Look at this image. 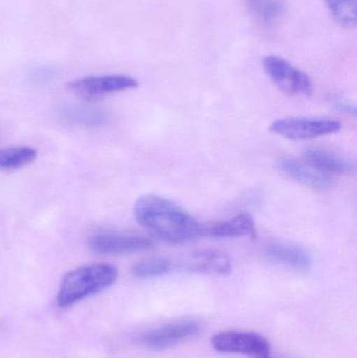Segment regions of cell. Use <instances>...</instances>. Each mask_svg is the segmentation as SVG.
Instances as JSON below:
<instances>
[{
	"mask_svg": "<svg viewBox=\"0 0 357 358\" xmlns=\"http://www.w3.org/2000/svg\"><path fill=\"white\" fill-rule=\"evenodd\" d=\"M88 245L96 254L128 255L151 250L154 241L144 236L103 233L92 236Z\"/></svg>",
	"mask_w": 357,
	"mask_h": 358,
	"instance_id": "8",
	"label": "cell"
},
{
	"mask_svg": "<svg viewBox=\"0 0 357 358\" xmlns=\"http://www.w3.org/2000/svg\"><path fill=\"white\" fill-rule=\"evenodd\" d=\"M263 67L268 77L282 92L291 96H310L314 90L312 79L307 73L293 66L282 57L266 56Z\"/></svg>",
	"mask_w": 357,
	"mask_h": 358,
	"instance_id": "4",
	"label": "cell"
},
{
	"mask_svg": "<svg viewBox=\"0 0 357 358\" xmlns=\"http://www.w3.org/2000/svg\"><path fill=\"white\" fill-rule=\"evenodd\" d=\"M212 346L226 355H241L255 358H270V345L261 334L249 331H222L212 338Z\"/></svg>",
	"mask_w": 357,
	"mask_h": 358,
	"instance_id": "5",
	"label": "cell"
},
{
	"mask_svg": "<svg viewBox=\"0 0 357 358\" xmlns=\"http://www.w3.org/2000/svg\"><path fill=\"white\" fill-rule=\"evenodd\" d=\"M306 164L322 173L331 176V174H347L352 171V164L344 157L323 149H308L304 155Z\"/></svg>",
	"mask_w": 357,
	"mask_h": 358,
	"instance_id": "13",
	"label": "cell"
},
{
	"mask_svg": "<svg viewBox=\"0 0 357 358\" xmlns=\"http://www.w3.org/2000/svg\"><path fill=\"white\" fill-rule=\"evenodd\" d=\"M190 268L207 275H228L232 271V260L226 252L217 250H201L190 256Z\"/></svg>",
	"mask_w": 357,
	"mask_h": 358,
	"instance_id": "12",
	"label": "cell"
},
{
	"mask_svg": "<svg viewBox=\"0 0 357 358\" xmlns=\"http://www.w3.org/2000/svg\"><path fill=\"white\" fill-rule=\"evenodd\" d=\"M134 216L143 227L169 243H186L205 236V223L161 196H140L134 204Z\"/></svg>",
	"mask_w": 357,
	"mask_h": 358,
	"instance_id": "1",
	"label": "cell"
},
{
	"mask_svg": "<svg viewBox=\"0 0 357 358\" xmlns=\"http://www.w3.org/2000/svg\"><path fill=\"white\" fill-rule=\"evenodd\" d=\"M37 150L31 147H10L0 150V171L16 170L33 163Z\"/></svg>",
	"mask_w": 357,
	"mask_h": 358,
	"instance_id": "15",
	"label": "cell"
},
{
	"mask_svg": "<svg viewBox=\"0 0 357 358\" xmlns=\"http://www.w3.org/2000/svg\"><path fill=\"white\" fill-rule=\"evenodd\" d=\"M265 255L274 262L300 273H307L312 267L310 255L304 248L291 244H270L266 246Z\"/></svg>",
	"mask_w": 357,
	"mask_h": 358,
	"instance_id": "11",
	"label": "cell"
},
{
	"mask_svg": "<svg viewBox=\"0 0 357 358\" xmlns=\"http://www.w3.org/2000/svg\"><path fill=\"white\" fill-rule=\"evenodd\" d=\"M205 236L215 238L249 237L256 239L257 227L251 215L241 213L228 220L205 224Z\"/></svg>",
	"mask_w": 357,
	"mask_h": 358,
	"instance_id": "10",
	"label": "cell"
},
{
	"mask_svg": "<svg viewBox=\"0 0 357 358\" xmlns=\"http://www.w3.org/2000/svg\"><path fill=\"white\" fill-rule=\"evenodd\" d=\"M60 113L65 120L71 123L89 127H99L107 121L105 111L83 105H65L60 109Z\"/></svg>",
	"mask_w": 357,
	"mask_h": 358,
	"instance_id": "14",
	"label": "cell"
},
{
	"mask_svg": "<svg viewBox=\"0 0 357 358\" xmlns=\"http://www.w3.org/2000/svg\"><path fill=\"white\" fill-rule=\"evenodd\" d=\"M341 129V122L331 117H284L277 120L270 127L272 134L293 141L312 140L337 134Z\"/></svg>",
	"mask_w": 357,
	"mask_h": 358,
	"instance_id": "3",
	"label": "cell"
},
{
	"mask_svg": "<svg viewBox=\"0 0 357 358\" xmlns=\"http://www.w3.org/2000/svg\"><path fill=\"white\" fill-rule=\"evenodd\" d=\"M201 326L194 320H180L148 330L140 336V343L152 350H166L196 336Z\"/></svg>",
	"mask_w": 357,
	"mask_h": 358,
	"instance_id": "7",
	"label": "cell"
},
{
	"mask_svg": "<svg viewBox=\"0 0 357 358\" xmlns=\"http://www.w3.org/2000/svg\"><path fill=\"white\" fill-rule=\"evenodd\" d=\"M117 269L110 264H92L69 271L63 278L57 303L67 308L80 301L102 292L117 281Z\"/></svg>",
	"mask_w": 357,
	"mask_h": 358,
	"instance_id": "2",
	"label": "cell"
},
{
	"mask_svg": "<svg viewBox=\"0 0 357 358\" xmlns=\"http://www.w3.org/2000/svg\"><path fill=\"white\" fill-rule=\"evenodd\" d=\"M138 80L127 75L88 76L67 84L69 90L86 100L138 87Z\"/></svg>",
	"mask_w": 357,
	"mask_h": 358,
	"instance_id": "6",
	"label": "cell"
},
{
	"mask_svg": "<svg viewBox=\"0 0 357 358\" xmlns=\"http://www.w3.org/2000/svg\"><path fill=\"white\" fill-rule=\"evenodd\" d=\"M247 3L252 14L266 27L274 24L284 12L282 0H247Z\"/></svg>",
	"mask_w": 357,
	"mask_h": 358,
	"instance_id": "16",
	"label": "cell"
},
{
	"mask_svg": "<svg viewBox=\"0 0 357 358\" xmlns=\"http://www.w3.org/2000/svg\"><path fill=\"white\" fill-rule=\"evenodd\" d=\"M278 168L287 178L314 189H326L333 185V179L322 173L308 164L298 162L297 159L283 157L278 162Z\"/></svg>",
	"mask_w": 357,
	"mask_h": 358,
	"instance_id": "9",
	"label": "cell"
},
{
	"mask_svg": "<svg viewBox=\"0 0 357 358\" xmlns=\"http://www.w3.org/2000/svg\"><path fill=\"white\" fill-rule=\"evenodd\" d=\"M172 263L167 259L148 258L138 261L132 267V273L138 279H155L171 271Z\"/></svg>",
	"mask_w": 357,
	"mask_h": 358,
	"instance_id": "18",
	"label": "cell"
},
{
	"mask_svg": "<svg viewBox=\"0 0 357 358\" xmlns=\"http://www.w3.org/2000/svg\"><path fill=\"white\" fill-rule=\"evenodd\" d=\"M329 12L346 29H354L357 22V0H326Z\"/></svg>",
	"mask_w": 357,
	"mask_h": 358,
	"instance_id": "17",
	"label": "cell"
}]
</instances>
